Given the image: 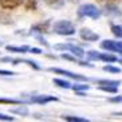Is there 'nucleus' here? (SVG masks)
Masks as SVG:
<instances>
[{
    "mask_svg": "<svg viewBox=\"0 0 122 122\" xmlns=\"http://www.w3.org/2000/svg\"><path fill=\"white\" fill-rule=\"evenodd\" d=\"M54 32L58 35H72L75 32V27L72 25V23L67 22V20H59L54 24Z\"/></svg>",
    "mask_w": 122,
    "mask_h": 122,
    "instance_id": "obj_1",
    "label": "nucleus"
},
{
    "mask_svg": "<svg viewBox=\"0 0 122 122\" xmlns=\"http://www.w3.org/2000/svg\"><path fill=\"white\" fill-rule=\"evenodd\" d=\"M78 15L81 18H91V19H98L101 16V11L93 4H83L78 10Z\"/></svg>",
    "mask_w": 122,
    "mask_h": 122,
    "instance_id": "obj_2",
    "label": "nucleus"
},
{
    "mask_svg": "<svg viewBox=\"0 0 122 122\" xmlns=\"http://www.w3.org/2000/svg\"><path fill=\"white\" fill-rule=\"evenodd\" d=\"M55 48H56V50H62V51H71V54H74L78 58H82L83 55H85V51H83L81 47L72 46V44H56Z\"/></svg>",
    "mask_w": 122,
    "mask_h": 122,
    "instance_id": "obj_3",
    "label": "nucleus"
},
{
    "mask_svg": "<svg viewBox=\"0 0 122 122\" xmlns=\"http://www.w3.org/2000/svg\"><path fill=\"white\" fill-rule=\"evenodd\" d=\"M101 47L103 50H109V51H115V52H119L122 54V44L118 42H113V40H103L101 43Z\"/></svg>",
    "mask_w": 122,
    "mask_h": 122,
    "instance_id": "obj_4",
    "label": "nucleus"
},
{
    "mask_svg": "<svg viewBox=\"0 0 122 122\" xmlns=\"http://www.w3.org/2000/svg\"><path fill=\"white\" fill-rule=\"evenodd\" d=\"M25 3V0H0V5L5 10H14V8L22 5Z\"/></svg>",
    "mask_w": 122,
    "mask_h": 122,
    "instance_id": "obj_5",
    "label": "nucleus"
},
{
    "mask_svg": "<svg viewBox=\"0 0 122 122\" xmlns=\"http://www.w3.org/2000/svg\"><path fill=\"white\" fill-rule=\"evenodd\" d=\"M89 58L90 59H102L105 62H115L117 58L114 55H107V54H98L95 51H90L89 52Z\"/></svg>",
    "mask_w": 122,
    "mask_h": 122,
    "instance_id": "obj_6",
    "label": "nucleus"
},
{
    "mask_svg": "<svg viewBox=\"0 0 122 122\" xmlns=\"http://www.w3.org/2000/svg\"><path fill=\"white\" fill-rule=\"evenodd\" d=\"M52 101H58V98L52 95H34L30 98V102H34V103H48Z\"/></svg>",
    "mask_w": 122,
    "mask_h": 122,
    "instance_id": "obj_7",
    "label": "nucleus"
},
{
    "mask_svg": "<svg viewBox=\"0 0 122 122\" xmlns=\"http://www.w3.org/2000/svg\"><path fill=\"white\" fill-rule=\"evenodd\" d=\"M50 71L55 72V74H62V75H66V76H70V78L72 79H78V81H85V76L82 75H76V74H72L71 71H67V70H62V68H54V67H51L50 68Z\"/></svg>",
    "mask_w": 122,
    "mask_h": 122,
    "instance_id": "obj_8",
    "label": "nucleus"
},
{
    "mask_svg": "<svg viewBox=\"0 0 122 122\" xmlns=\"http://www.w3.org/2000/svg\"><path fill=\"white\" fill-rule=\"evenodd\" d=\"M81 38L83 40H86V42H94V40H97L99 36L98 34H94L91 30L89 28H82L81 30Z\"/></svg>",
    "mask_w": 122,
    "mask_h": 122,
    "instance_id": "obj_9",
    "label": "nucleus"
},
{
    "mask_svg": "<svg viewBox=\"0 0 122 122\" xmlns=\"http://www.w3.org/2000/svg\"><path fill=\"white\" fill-rule=\"evenodd\" d=\"M5 48H7V51H11V52H22V54L30 51V47L27 46H7Z\"/></svg>",
    "mask_w": 122,
    "mask_h": 122,
    "instance_id": "obj_10",
    "label": "nucleus"
},
{
    "mask_svg": "<svg viewBox=\"0 0 122 122\" xmlns=\"http://www.w3.org/2000/svg\"><path fill=\"white\" fill-rule=\"evenodd\" d=\"M54 83L58 85L59 87H63V89H70V83L66 82V81H62V79H54Z\"/></svg>",
    "mask_w": 122,
    "mask_h": 122,
    "instance_id": "obj_11",
    "label": "nucleus"
},
{
    "mask_svg": "<svg viewBox=\"0 0 122 122\" xmlns=\"http://www.w3.org/2000/svg\"><path fill=\"white\" fill-rule=\"evenodd\" d=\"M12 113H15V114H20V115H27L28 114V109L27 107H18V109H12Z\"/></svg>",
    "mask_w": 122,
    "mask_h": 122,
    "instance_id": "obj_12",
    "label": "nucleus"
},
{
    "mask_svg": "<svg viewBox=\"0 0 122 122\" xmlns=\"http://www.w3.org/2000/svg\"><path fill=\"white\" fill-rule=\"evenodd\" d=\"M111 31H113V34L115 36L122 38V27H119V25H111Z\"/></svg>",
    "mask_w": 122,
    "mask_h": 122,
    "instance_id": "obj_13",
    "label": "nucleus"
},
{
    "mask_svg": "<svg viewBox=\"0 0 122 122\" xmlns=\"http://www.w3.org/2000/svg\"><path fill=\"white\" fill-rule=\"evenodd\" d=\"M62 118L70 122H87L86 118H79V117H62Z\"/></svg>",
    "mask_w": 122,
    "mask_h": 122,
    "instance_id": "obj_14",
    "label": "nucleus"
},
{
    "mask_svg": "<svg viewBox=\"0 0 122 122\" xmlns=\"http://www.w3.org/2000/svg\"><path fill=\"white\" fill-rule=\"evenodd\" d=\"M0 103H8V105H19V103H22V101H16V99H4V98H0Z\"/></svg>",
    "mask_w": 122,
    "mask_h": 122,
    "instance_id": "obj_15",
    "label": "nucleus"
},
{
    "mask_svg": "<svg viewBox=\"0 0 122 122\" xmlns=\"http://www.w3.org/2000/svg\"><path fill=\"white\" fill-rule=\"evenodd\" d=\"M102 90H105V91H110V93H115L117 91V86H109V85H102V86H99Z\"/></svg>",
    "mask_w": 122,
    "mask_h": 122,
    "instance_id": "obj_16",
    "label": "nucleus"
},
{
    "mask_svg": "<svg viewBox=\"0 0 122 122\" xmlns=\"http://www.w3.org/2000/svg\"><path fill=\"white\" fill-rule=\"evenodd\" d=\"M36 1H38V0H25V7L27 8H30V10H31V8H35L36 7Z\"/></svg>",
    "mask_w": 122,
    "mask_h": 122,
    "instance_id": "obj_17",
    "label": "nucleus"
},
{
    "mask_svg": "<svg viewBox=\"0 0 122 122\" xmlns=\"http://www.w3.org/2000/svg\"><path fill=\"white\" fill-rule=\"evenodd\" d=\"M103 70L105 71H109V72H119L121 71L118 67H113V66H105Z\"/></svg>",
    "mask_w": 122,
    "mask_h": 122,
    "instance_id": "obj_18",
    "label": "nucleus"
},
{
    "mask_svg": "<svg viewBox=\"0 0 122 122\" xmlns=\"http://www.w3.org/2000/svg\"><path fill=\"white\" fill-rule=\"evenodd\" d=\"M0 121H7V122H10V121H15V118H14V117H10V115L3 114V113H0Z\"/></svg>",
    "mask_w": 122,
    "mask_h": 122,
    "instance_id": "obj_19",
    "label": "nucleus"
},
{
    "mask_svg": "<svg viewBox=\"0 0 122 122\" xmlns=\"http://www.w3.org/2000/svg\"><path fill=\"white\" fill-rule=\"evenodd\" d=\"M89 89V85H76L74 86V90L75 91H79V90H87Z\"/></svg>",
    "mask_w": 122,
    "mask_h": 122,
    "instance_id": "obj_20",
    "label": "nucleus"
},
{
    "mask_svg": "<svg viewBox=\"0 0 122 122\" xmlns=\"http://www.w3.org/2000/svg\"><path fill=\"white\" fill-rule=\"evenodd\" d=\"M15 72L12 71H7V70H0V75H4V76H10V75H14Z\"/></svg>",
    "mask_w": 122,
    "mask_h": 122,
    "instance_id": "obj_21",
    "label": "nucleus"
},
{
    "mask_svg": "<svg viewBox=\"0 0 122 122\" xmlns=\"http://www.w3.org/2000/svg\"><path fill=\"white\" fill-rule=\"evenodd\" d=\"M47 4H50V5H55V4H58L59 1H62V0H44Z\"/></svg>",
    "mask_w": 122,
    "mask_h": 122,
    "instance_id": "obj_22",
    "label": "nucleus"
},
{
    "mask_svg": "<svg viewBox=\"0 0 122 122\" xmlns=\"http://www.w3.org/2000/svg\"><path fill=\"white\" fill-rule=\"evenodd\" d=\"M111 102H122V98L121 97H115V98H111Z\"/></svg>",
    "mask_w": 122,
    "mask_h": 122,
    "instance_id": "obj_23",
    "label": "nucleus"
},
{
    "mask_svg": "<svg viewBox=\"0 0 122 122\" xmlns=\"http://www.w3.org/2000/svg\"><path fill=\"white\" fill-rule=\"evenodd\" d=\"M30 51H31V52H34V54H40V52H42L39 48H30Z\"/></svg>",
    "mask_w": 122,
    "mask_h": 122,
    "instance_id": "obj_24",
    "label": "nucleus"
}]
</instances>
